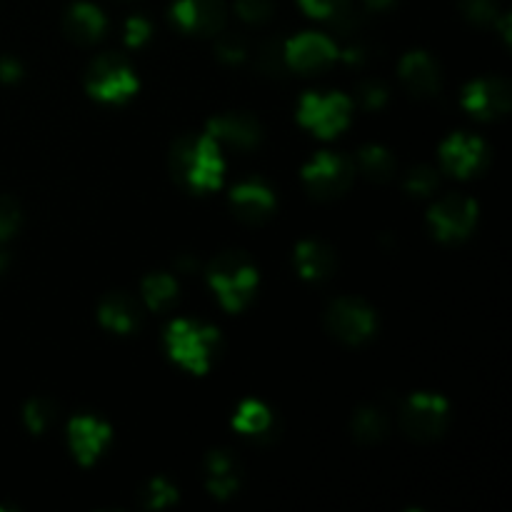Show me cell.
Listing matches in <instances>:
<instances>
[{
    "instance_id": "1",
    "label": "cell",
    "mask_w": 512,
    "mask_h": 512,
    "mask_svg": "<svg viewBox=\"0 0 512 512\" xmlns=\"http://www.w3.org/2000/svg\"><path fill=\"white\" fill-rule=\"evenodd\" d=\"M170 165H173L175 180L190 190H213L223 180L218 140L210 138L208 133L183 135L173 145Z\"/></svg>"
},
{
    "instance_id": "2",
    "label": "cell",
    "mask_w": 512,
    "mask_h": 512,
    "mask_svg": "<svg viewBox=\"0 0 512 512\" xmlns=\"http://www.w3.org/2000/svg\"><path fill=\"white\" fill-rule=\"evenodd\" d=\"M208 280L225 310L235 313L253 298L255 285H258V270L243 253H220L210 265Z\"/></svg>"
},
{
    "instance_id": "3",
    "label": "cell",
    "mask_w": 512,
    "mask_h": 512,
    "mask_svg": "<svg viewBox=\"0 0 512 512\" xmlns=\"http://www.w3.org/2000/svg\"><path fill=\"white\" fill-rule=\"evenodd\" d=\"M170 358L178 360L190 373H205L210 368L215 348H218V330L195 320H175L165 333Z\"/></svg>"
},
{
    "instance_id": "4",
    "label": "cell",
    "mask_w": 512,
    "mask_h": 512,
    "mask_svg": "<svg viewBox=\"0 0 512 512\" xmlns=\"http://www.w3.org/2000/svg\"><path fill=\"white\" fill-rule=\"evenodd\" d=\"M138 90L133 68L120 55H100L88 70V93L105 103H120Z\"/></svg>"
},
{
    "instance_id": "5",
    "label": "cell",
    "mask_w": 512,
    "mask_h": 512,
    "mask_svg": "<svg viewBox=\"0 0 512 512\" xmlns=\"http://www.w3.org/2000/svg\"><path fill=\"white\" fill-rule=\"evenodd\" d=\"M350 118V100L340 93H305L300 100L298 120L318 133L320 138H333L348 125Z\"/></svg>"
},
{
    "instance_id": "6",
    "label": "cell",
    "mask_w": 512,
    "mask_h": 512,
    "mask_svg": "<svg viewBox=\"0 0 512 512\" xmlns=\"http://www.w3.org/2000/svg\"><path fill=\"white\" fill-rule=\"evenodd\" d=\"M448 425V400L433 393H418L408 398L400 410V428L415 440H433Z\"/></svg>"
},
{
    "instance_id": "7",
    "label": "cell",
    "mask_w": 512,
    "mask_h": 512,
    "mask_svg": "<svg viewBox=\"0 0 512 512\" xmlns=\"http://www.w3.org/2000/svg\"><path fill=\"white\" fill-rule=\"evenodd\" d=\"M303 180L315 198L340 195L353 180V163L338 153H318L303 170Z\"/></svg>"
},
{
    "instance_id": "8",
    "label": "cell",
    "mask_w": 512,
    "mask_h": 512,
    "mask_svg": "<svg viewBox=\"0 0 512 512\" xmlns=\"http://www.w3.org/2000/svg\"><path fill=\"white\" fill-rule=\"evenodd\" d=\"M428 218L440 240H460L473 230L478 205L465 195H445L433 205Z\"/></svg>"
},
{
    "instance_id": "9",
    "label": "cell",
    "mask_w": 512,
    "mask_h": 512,
    "mask_svg": "<svg viewBox=\"0 0 512 512\" xmlns=\"http://www.w3.org/2000/svg\"><path fill=\"white\" fill-rule=\"evenodd\" d=\"M328 328L345 343H363L375 333V313L355 298H340L328 308Z\"/></svg>"
},
{
    "instance_id": "10",
    "label": "cell",
    "mask_w": 512,
    "mask_h": 512,
    "mask_svg": "<svg viewBox=\"0 0 512 512\" xmlns=\"http://www.w3.org/2000/svg\"><path fill=\"white\" fill-rule=\"evenodd\" d=\"M463 108L480 120L500 118V115L508 113L510 108L508 83L500 78L475 80V83H470L468 88H465Z\"/></svg>"
},
{
    "instance_id": "11",
    "label": "cell",
    "mask_w": 512,
    "mask_h": 512,
    "mask_svg": "<svg viewBox=\"0 0 512 512\" xmlns=\"http://www.w3.org/2000/svg\"><path fill=\"white\" fill-rule=\"evenodd\" d=\"M485 143L475 135L455 133L440 148V160H443L445 170H450L458 178H470V175L478 173L485 165Z\"/></svg>"
},
{
    "instance_id": "12",
    "label": "cell",
    "mask_w": 512,
    "mask_h": 512,
    "mask_svg": "<svg viewBox=\"0 0 512 512\" xmlns=\"http://www.w3.org/2000/svg\"><path fill=\"white\" fill-rule=\"evenodd\" d=\"M230 205H233V213L238 215V220L250 225H260L273 215L275 195L263 180H245V183L233 188Z\"/></svg>"
},
{
    "instance_id": "13",
    "label": "cell",
    "mask_w": 512,
    "mask_h": 512,
    "mask_svg": "<svg viewBox=\"0 0 512 512\" xmlns=\"http://www.w3.org/2000/svg\"><path fill=\"white\" fill-rule=\"evenodd\" d=\"M173 18L188 33L213 35L225 23L223 0H175Z\"/></svg>"
},
{
    "instance_id": "14",
    "label": "cell",
    "mask_w": 512,
    "mask_h": 512,
    "mask_svg": "<svg viewBox=\"0 0 512 512\" xmlns=\"http://www.w3.org/2000/svg\"><path fill=\"white\" fill-rule=\"evenodd\" d=\"M338 50H335L333 40L325 38L320 33H300L298 38L290 40L285 45V60L293 65L295 70H320L328 63H333Z\"/></svg>"
},
{
    "instance_id": "15",
    "label": "cell",
    "mask_w": 512,
    "mask_h": 512,
    "mask_svg": "<svg viewBox=\"0 0 512 512\" xmlns=\"http://www.w3.org/2000/svg\"><path fill=\"white\" fill-rule=\"evenodd\" d=\"M208 135L218 143H228L233 148H255L263 138V128L253 115L245 113H225L208 123Z\"/></svg>"
},
{
    "instance_id": "16",
    "label": "cell",
    "mask_w": 512,
    "mask_h": 512,
    "mask_svg": "<svg viewBox=\"0 0 512 512\" xmlns=\"http://www.w3.org/2000/svg\"><path fill=\"white\" fill-rule=\"evenodd\" d=\"M400 78H403L405 88L418 98H428L440 90V68L428 53L423 50H413L400 63Z\"/></svg>"
},
{
    "instance_id": "17",
    "label": "cell",
    "mask_w": 512,
    "mask_h": 512,
    "mask_svg": "<svg viewBox=\"0 0 512 512\" xmlns=\"http://www.w3.org/2000/svg\"><path fill=\"white\" fill-rule=\"evenodd\" d=\"M70 448H73L75 458L83 465H90L100 455V450L108 445L110 440V428L105 423H100L98 418H90V415H80L70 423Z\"/></svg>"
},
{
    "instance_id": "18",
    "label": "cell",
    "mask_w": 512,
    "mask_h": 512,
    "mask_svg": "<svg viewBox=\"0 0 512 512\" xmlns=\"http://www.w3.org/2000/svg\"><path fill=\"white\" fill-rule=\"evenodd\" d=\"M205 478H208L210 493L215 498L225 500L238 493L240 480H243V468H240L238 458H233L228 450H213L208 460H205Z\"/></svg>"
},
{
    "instance_id": "19",
    "label": "cell",
    "mask_w": 512,
    "mask_h": 512,
    "mask_svg": "<svg viewBox=\"0 0 512 512\" xmlns=\"http://www.w3.org/2000/svg\"><path fill=\"white\" fill-rule=\"evenodd\" d=\"M98 315H100V323H103L105 328L115 330V333H120V335L135 333L140 325V320H143V315H140V308L135 305V300L128 298V295H123V293L108 295V298L103 300V305H100Z\"/></svg>"
},
{
    "instance_id": "20",
    "label": "cell",
    "mask_w": 512,
    "mask_h": 512,
    "mask_svg": "<svg viewBox=\"0 0 512 512\" xmlns=\"http://www.w3.org/2000/svg\"><path fill=\"white\" fill-rule=\"evenodd\" d=\"M105 30V15L100 13L95 5L90 3H75L65 15V33L75 40V43H93L103 35Z\"/></svg>"
},
{
    "instance_id": "21",
    "label": "cell",
    "mask_w": 512,
    "mask_h": 512,
    "mask_svg": "<svg viewBox=\"0 0 512 512\" xmlns=\"http://www.w3.org/2000/svg\"><path fill=\"white\" fill-rule=\"evenodd\" d=\"M295 265H298L303 278L323 280L335 270V255L318 240H305L295 250Z\"/></svg>"
},
{
    "instance_id": "22",
    "label": "cell",
    "mask_w": 512,
    "mask_h": 512,
    "mask_svg": "<svg viewBox=\"0 0 512 512\" xmlns=\"http://www.w3.org/2000/svg\"><path fill=\"white\" fill-rule=\"evenodd\" d=\"M358 165L370 180H375V183H385L395 170V160L390 158L388 150L380 148V145H365L358 153Z\"/></svg>"
},
{
    "instance_id": "23",
    "label": "cell",
    "mask_w": 512,
    "mask_h": 512,
    "mask_svg": "<svg viewBox=\"0 0 512 512\" xmlns=\"http://www.w3.org/2000/svg\"><path fill=\"white\" fill-rule=\"evenodd\" d=\"M388 433V418L378 408H363L353 418V435L360 443H378Z\"/></svg>"
},
{
    "instance_id": "24",
    "label": "cell",
    "mask_w": 512,
    "mask_h": 512,
    "mask_svg": "<svg viewBox=\"0 0 512 512\" xmlns=\"http://www.w3.org/2000/svg\"><path fill=\"white\" fill-rule=\"evenodd\" d=\"M175 295H178V283L173 280V275L155 273L143 280V298L145 303H148V308L153 310L168 308V305L175 300Z\"/></svg>"
},
{
    "instance_id": "25",
    "label": "cell",
    "mask_w": 512,
    "mask_h": 512,
    "mask_svg": "<svg viewBox=\"0 0 512 512\" xmlns=\"http://www.w3.org/2000/svg\"><path fill=\"white\" fill-rule=\"evenodd\" d=\"M270 420H273L270 418V410L263 403H258V400H245L238 408V413H235L233 425L243 435H258L270 428Z\"/></svg>"
},
{
    "instance_id": "26",
    "label": "cell",
    "mask_w": 512,
    "mask_h": 512,
    "mask_svg": "<svg viewBox=\"0 0 512 512\" xmlns=\"http://www.w3.org/2000/svg\"><path fill=\"white\" fill-rule=\"evenodd\" d=\"M55 418V405L45 398H35L33 403H28L25 408V425L30 428V433H43Z\"/></svg>"
},
{
    "instance_id": "27",
    "label": "cell",
    "mask_w": 512,
    "mask_h": 512,
    "mask_svg": "<svg viewBox=\"0 0 512 512\" xmlns=\"http://www.w3.org/2000/svg\"><path fill=\"white\" fill-rule=\"evenodd\" d=\"M255 65H258L260 73L265 75H280L288 65L285 60V48H280V43H263L258 50V58H255Z\"/></svg>"
},
{
    "instance_id": "28",
    "label": "cell",
    "mask_w": 512,
    "mask_h": 512,
    "mask_svg": "<svg viewBox=\"0 0 512 512\" xmlns=\"http://www.w3.org/2000/svg\"><path fill=\"white\" fill-rule=\"evenodd\" d=\"M460 10L475 25H488L498 18V0H460Z\"/></svg>"
},
{
    "instance_id": "29",
    "label": "cell",
    "mask_w": 512,
    "mask_h": 512,
    "mask_svg": "<svg viewBox=\"0 0 512 512\" xmlns=\"http://www.w3.org/2000/svg\"><path fill=\"white\" fill-rule=\"evenodd\" d=\"M175 488L165 483L163 478H155L148 488L143 490V505L145 508H165V505L175 503Z\"/></svg>"
},
{
    "instance_id": "30",
    "label": "cell",
    "mask_w": 512,
    "mask_h": 512,
    "mask_svg": "<svg viewBox=\"0 0 512 512\" xmlns=\"http://www.w3.org/2000/svg\"><path fill=\"white\" fill-rule=\"evenodd\" d=\"M20 205L8 195H0V240H8L20 228Z\"/></svg>"
},
{
    "instance_id": "31",
    "label": "cell",
    "mask_w": 512,
    "mask_h": 512,
    "mask_svg": "<svg viewBox=\"0 0 512 512\" xmlns=\"http://www.w3.org/2000/svg\"><path fill=\"white\" fill-rule=\"evenodd\" d=\"M405 188H408L413 195H430L435 188H438V175H435L433 168L420 165V168L410 170L408 173Z\"/></svg>"
},
{
    "instance_id": "32",
    "label": "cell",
    "mask_w": 512,
    "mask_h": 512,
    "mask_svg": "<svg viewBox=\"0 0 512 512\" xmlns=\"http://www.w3.org/2000/svg\"><path fill=\"white\" fill-rule=\"evenodd\" d=\"M238 15L248 23H263V20L270 18L275 3L273 0H238Z\"/></svg>"
},
{
    "instance_id": "33",
    "label": "cell",
    "mask_w": 512,
    "mask_h": 512,
    "mask_svg": "<svg viewBox=\"0 0 512 512\" xmlns=\"http://www.w3.org/2000/svg\"><path fill=\"white\" fill-rule=\"evenodd\" d=\"M355 98H358V103L363 105V108L375 110V108H380L385 100H388V90H385L378 80H365V83L358 85V93H355Z\"/></svg>"
},
{
    "instance_id": "34",
    "label": "cell",
    "mask_w": 512,
    "mask_h": 512,
    "mask_svg": "<svg viewBox=\"0 0 512 512\" xmlns=\"http://www.w3.org/2000/svg\"><path fill=\"white\" fill-rule=\"evenodd\" d=\"M215 50H218V58L223 63H240L245 58V43L238 35H223V38H218Z\"/></svg>"
},
{
    "instance_id": "35",
    "label": "cell",
    "mask_w": 512,
    "mask_h": 512,
    "mask_svg": "<svg viewBox=\"0 0 512 512\" xmlns=\"http://www.w3.org/2000/svg\"><path fill=\"white\" fill-rule=\"evenodd\" d=\"M348 0H300L305 13L315 15V18H333Z\"/></svg>"
},
{
    "instance_id": "36",
    "label": "cell",
    "mask_w": 512,
    "mask_h": 512,
    "mask_svg": "<svg viewBox=\"0 0 512 512\" xmlns=\"http://www.w3.org/2000/svg\"><path fill=\"white\" fill-rule=\"evenodd\" d=\"M148 35H150V23L145 18H140V15L130 18L128 25H125V40H128V45L145 43Z\"/></svg>"
},
{
    "instance_id": "37",
    "label": "cell",
    "mask_w": 512,
    "mask_h": 512,
    "mask_svg": "<svg viewBox=\"0 0 512 512\" xmlns=\"http://www.w3.org/2000/svg\"><path fill=\"white\" fill-rule=\"evenodd\" d=\"M20 73H23V68H20L18 60L0 58V80H5V83H13V80L20 78Z\"/></svg>"
},
{
    "instance_id": "38",
    "label": "cell",
    "mask_w": 512,
    "mask_h": 512,
    "mask_svg": "<svg viewBox=\"0 0 512 512\" xmlns=\"http://www.w3.org/2000/svg\"><path fill=\"white\" fill-rule=\"evenodd\" d=\"M365 3H368L370 8H375V10H383V8H390L395 0H365Z\"/></svg>"
},
{
    "instance_id": "39",
    "label": "cell",
    "mask_w": 512,
    "mask_h": 512,
    "mask_svg": "<svg viewBox=\"0 0 512 512\" xmlns=\"http://www.w3.org/2000/svg\"><path fill=\"white\" fill-rule=\"evenodd\" d=\"M5 265H8V258H5V253H3V250H0V273H3V270H5Z\"/></svg>"
}]
</instances>
